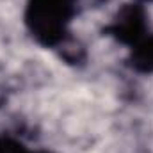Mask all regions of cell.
I'll list each match as a JSON object with an SVG mask.
<instances>
[{"label":"cell","instance_id":"1","mask_svg":"<svg viewBox=\"0 0 153 153\" xmlns=\"http://www.w3.org/2000/svg\"><path fill=\"white\" fill-rule=\"evenodd\" d=\"M73 13L75 0H30L25 18L34 38L46 46H53L64 39Z\"/></svg>","mask_w":153,"mask_h":153},{"label":"cell","instance_id":"2","mask_svg":"<svg viewBox=\"0 0 153 153\" xmlns=\"http://www.w3.org/2000/svg\"><path fill=\"white\" fill-rule=\"evenodd\" d=\"M107 30L121 43H128V45L139 43L146 32L144 9L141 5H125L117 13L116 20Z\"/></svg>","mask_w":153,"mask_h":153},{"label":"cell","instance_id":"3","mask_svg":"<svg viewBox=\"0 0 153 153\" xmlns=\"http://www.w3.org/2000/svg\"><path fill=\"white\" fill-rule=\"evenodd\" d=\"M130 62L137 71L152 73L153 71V36L143 38L139 43L134 45Z\"/></svg>","mask_w":153,"mask_h":153},{"label":"cell","instance_id":"4","mask_svg":"<svg viewBox=\"0 0 153 153\" xmlns=\"http://www.w3.org/2000/svg\"><path fill=\"white\" fill-rule=\"evenodd\" d=\"M0 153H29L22 144L11 139H0Z\"/></svg>","mask_w":153,"mask_h":153}]
</instances>
